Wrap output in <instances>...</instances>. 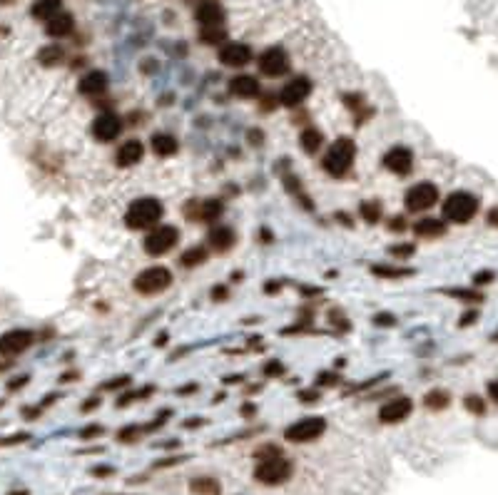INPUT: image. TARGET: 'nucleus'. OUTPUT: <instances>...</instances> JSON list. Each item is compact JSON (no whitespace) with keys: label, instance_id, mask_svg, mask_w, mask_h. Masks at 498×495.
Returning a JSON list of instances; mask_svg holds the SVG:
<instances>
[{"label":"nucleus","instance_id":"nucleus-1","mask_svg":"<svg viewBox=\"0 0 498 495\" xmlns=\"http://www.w3.org/2000/svg\"><path fill=\"white\" fill-rule=\"evenodd\" d=\"M165 214V207L157 197H140L135 199L133 204L128 207L125 212V224L128 229H135V231H150L160 224Z\"/></svg>","mask_w":498,"mask_h":495},{"label":"nucleus","instance_id":"nucleus-2","mask_svg":"<svg viewBox=\"0 0 498 495\" xmlns=\"http://www.w3.org/2000/svg\"><path fill=\"white\" fill-rule=\"evenodd\" d=\"M354 160H356V142L349 137H339L329 145L324 160H321V167L334 179H344L351 172V167H354Z\"/></svg>","mask_w":498,"mask_h":495},{"label":"nucleus","instance_id":"nucleus-3","mask_svg":"<svg viewBox=\"0 0 498 495\" xmlns=\"http://www.w3.org/2000/svg\"><path fill=\"white\" fill-rule=\"evenodd\" d=\"M441 212H444V219L451 224H469L479 214V197L464 189L451 192L441 204Z\"/></svg>","mask_w":498,"mask_h":495},{"label":"nucleus","instance_id":"nucleus-4","mask_svg":"<svg viewBox=\"0 0 498 495\" xmlns=\"http://www.w3.org/2000/svg\"><path fill=\"white\" fill-rule=\"evenodd\" d=\"M291 473H294V463L281 456V453H274V456H266L256 461L254 481H259L261 486H281V483L289 481Z\"/></svg>","mask_w":498,"mask_h":495},{"label":"nucleus","instance_id":"nucleus-5","mask_svg":"<svg viewBox=\"0 0 498 495\" xmlns=\"http://www.w3.org/2000/svg\"><path fill=\"white\" fill-rule=\"evenodd\" d=\"M170 284H172V271L160 264L147 266V269H142L135 276V291H140V294H145V296L162 294L165 289H170Z\"/></svg>","mask_w":498,"mask_h":495},{"label":"nucleus","instance_id":"nucleus-6","mask_svg":"<svg viewBox=\"0 0 498 495\" xmlns=\"http://www.w3.org/2000/svg\"><path fill=\"white\" fill-rule=\"evenodd\" d=\"M177 241H180V229H177V226L157 224L155 229L147 231L142 246H145V251H147L150 256H162V254H167V251H172L175 246H177Z\"/></svg>","mask_w":498,"mask_h":495},{"label":"nucleus","instance_id":"nucleus-7","mask_svg":"<svg viewBox=\"0 0 498 495\" xmlns=\"http://www.w3.org/2000/svg\"><path fill=\"white\" fill-rule=\"evenodd\" d=\"M326 431V421L321 416H304L284 428V441L289 443H311L321 438Z\"/></svg>","mask_w":498,"mask_h":495},{"label":"nucleus","instance_id":"nucleus-8","mask_svg":"<svg viewBox=\"0 0 498 495\" xmlns=\"http://www.w3.org/2000/svg\"><path fill=\"white\" fill-rule=\"evenodd\" d=\"M439 202V187L434 182H419V184L409 187L404 197V204L409 212L419 214V212H426Z\"/></svg>","mask_w":498,"mask_h":495},{"label":"nucleus","instance_id":"nucleus-9","mask_svg":"<svg viewBox=\"0 0 498 495\" xmlns=\"http://www.w3.org/2000/svg\"><path fill=\"white\" fill-rule=\"evenodd\" d=\"M33 343H35V333L30 329H10V331L0 333V356L3 358L20 356V353L28 351Z\"/></svg>","mask_w":498,"mask_h":495},{"label":"nucleus","instance_id":"nucleus-10","mask_svg":"<svg viewBox=\"0 0 498 495\" xmlns=\"http://www.w3.org/2000/svg\"><path fill=\"white\" fill-rule=\"evenodd\" d=\"M256 65H259V70L266 78H281V75L289 70V55H286L284 48L274 45V48H266L264 53L256 58Z\"/></svg>","mask_w":498,"mask_h":495},{"label":"nucleus","instance_id":"nucleus-11","mask_svg":"<svg viewBox=\"0 0 498 495\" xmlns=\"http://www.w3.org/2000/svg\"><path fill=\"white\" fill-rule=\"evenodd\" d=\"M309 95H311V80L304 78V75H296V78H291L289 83L281 88V93L276 95V98H279V103L286 105V108H299Z\"/></svg>","mask_w":498,"mask_h":495},{"label":"nucleus","instance_id":"nucleus-12","mask_svg":"<svg viewBox=\"0 0 498 495\" xmlns=\"http://www.w3.org/2000/svg\"><path fill=\"white\" fill-rule=\"evenodd\" d=\"M411 411H414V401H411V398H406V396L389 398V401L379 408V421L389 423V426L391 423H401L411 416Z\"/></svg>","mask_w":498,"mask_h":495},{"label":"nucleus","instance_id":"nucleus-13","mask_svg":"<svg viewBox=\"0 0 498 495\" xmlns=\"http://www.w3.org/2000/svg\"><path fill=\"white\" fill-rule=\"evenodd\" d=\"M123 132V120L115 113H100L93 120V135L100 142H115Z\"/></svg>","mask_w":498,"mask_h":495},{"label":"nucleus","instance_id":"nucleus-14","mask_svg":"<svg viewBox=\"0 0 498 495\" xmlns=\"http://www.w3.org/2000/svg\"><path fill=\"white\" fill-rule=\"evenodd\" d=\"M384 167L399 177L409 174V172L414 170V152H411L409 147H404V145H396V147H391L389 152L384 155Z\"/></svg>","mask_w":498,"mask_h":495},{"label":"nucleus","instance_id":"nucleus-15","mask_svg":"<svg viewBox=\"0 0 498 495\" xmlns=\"http://www.w3.org/2000/svg\"><path fill=\"white\" fill-rule=\"evenodd\" d=\"M251 58H254V53L247 43H227L219 50V63L227 68H244L251 63Z\"/></svg>","mask_w":498,"mask_h":495},{"label":"nucleus","instance_id":"nucleus-16","mask_svg":"<svg viewBox=\"0 0 498 495\" xmlns=\"http://www.w3.org/2000/svg\"><path fill=\"white\" fill-rule=\"evenodd\" d=\"M234 241H237V234H234V229H232V226H227V224L212 226V229H209V234H207L209 249L219 251V254H224V251L232 249Z\"/></svg>","mask_w":498,"mask_h":495},{"label":"nucleus","instance_id":"nucleus-17","mask_svg":"<svg viewBox=\"0 0 498 495\" xmlns=\"http://www.w3.org/2000/svg\"><path fill=\"white\" fill-rule=\"evenodd\" d=\"M142 157H145V145L140 142L138 137H133V140H125V142L118 147L115 162H118L120 167H133V165L142 162Z\"/></svg>","mask_w":498,"mask_h":495},{"label":"nucleus","instance_id":"nucleus-18","mask_svg":"<svg viewBox=\"0 0 498 495\" xmlns=\"http://www.w3.org/2000/svg\"><path fill=\"white\" fill-rule=\"evenodd\" d=\"M194 15H197L202 28H217V25L224 23V10L217 0H204V3H199Z\"/></svg>","mask_w":498,"mask_h":495},{"label":"nucleus","instance_id":"nucleus-19","mask_svg":"<svg viewBox=\"0 0 498 495\" xmlns=\"http://www.w3.org/2000/svg\"><path fill=\"white\" fill-rule=\"evenodd\" d=\"M108 75L103 73V70H93V73H88L83 80H80L78 90L83 95H88V98H100V95L108 90Z\"/></svg>","mask_w":498,"mask_h":495},{"label":"nucleus","instance_id":"nucleus-20","mask_svg":"<svg viewBox=\"0 0 498 495\" xmlns=\"http://www.w3.org/2000/svg\"><path fill=\"white\" fill-rule=\"evenodd\" d=\"M190 207H194V214H190V219L199 222H217L224 212V204L219 199H207V202H190Z\"/></svg>","mask_w":498,"mask_h":495},{"label":"nucleus","instance_id":"nucleus-21","mask_svg":"<svg viewBox=\"0 0 498 495\" xmlns=\"http://www.w3.org/2000/svg\"><path fill=\"white\" fill-rule=\"evenodd\" d=\"M150 147H152V152L157 155V157H172L180 150V142H177V137L170 132H155L152 137H150Z\"/></svg>","mask_w":498,"mask_h":495},{"label":"nucleus","instance_id":"nucleus-22","mask_svg":"<svg viewBox=\"0 0 498 495\" xmlns=\"http://www.w3.org/2000/svg\"><path fill=\"white\" fill-rule=\"evenodd\" d=\"M229 93L237 95V98L251 100L259 95V83H256V78H251V75H237V78L229 80Z\"/></svg>","mask_w":498,"mask_h":495},{"label":"nucleus","instance_id":"nucleus-23","mask_svg":"<svg viewBox=\"0 0 498 495\" xmlns=\"http://www.w3.org/2000/svg\"><path fill=\"white\" fill-rule=\"evenodd\" d=\"M414 234L424 236V239H436V236L446 234V222L434 219V217H424V219L414 222Z\"/></svg>","mask_w":498,"mask_h":495},{"label":"nucleus","instance_id":"nucleus-24","mask_svg":"<svg viewBox=\"0 0 498 495\" xmlns=\"http://www.w3.org/2000/svg\"><path fill=\"white\" fill-rule=\"evenodd\" d=\"M75 28V18L70 13H58L53 20H48L45 23V30H48L50 38H65V35H70Z\"/></svg>","mask_w":498,"mask_h":495},{"label":"nucleus","instance_id":"nucleus-25","mask_svg":"<svg viewBox=\"0 0 498 495\" xmlns=\"http://www.w3.org/2000/svg\"><path fill=\"white\" fill-rule=\"evenodd\" d=\"M58 13H63V3L60 0H35L33 8H30V15L38 20H53Z\"/></svg>","mask_w":498,"mask_h":495},{"label":"nucleus","instance_id":"nucleus-26","mask_svg":"<svg viewBox=\"0 0 498 495\" xmlns=\"http://www.w3.org/2000/svg\"><path fill=\"white\" fill-rule=\"evenodd\" d=\"M299 145L306 155H316L321 150V145H324V135L316 127H306L304 132L299 135Z\"/></svg>","mask_w":498,"mask_h":495},{"label":"nucleus","instance_id":"nucleus-27","mask_svg":"<svg viewBox=\"0 0 498 495\" xmlns=\"http://www.w3.org/2000/svg\"><path fill=\"white\" fill-rule=\"evenodd\" d=\"M371 274L381 276V279H406V276H414V269L396 264H374L371 266Z\"/></svg>","mask_w":498,"mask_h":495},{"label":"nucleus","instance_id":"nucleus-28","mask_svg":"<svg viewBox=\"0 0 498 495\" xmlns=\"http://www.w3.org/2000/svg\"><path fill=\"white\" fill-rule=\"evenodd\" d=\"M207 256H209L207 246H202V244L190 246V249L180 256V264H182L185 269H194V266H202L204 261H207Z\"/></svg>","mask_w":498,"mask_h":495},{"label":"nucleus","instance_id":"nucleus-29","mask_svg":"<svg viewBox=\"0 0 498 495\" xmlns=\"http://www.w3.org/2000/svg\"><path fill=\"white\" fill-rule=\"evenodd\" d=\"M359 214L366 224H376V222H381V217H384V207H381L379 199H364L359 204Z\"/></svg>","mask_w":498,"mask_h":495},{"label":"nucleus","instance_id":"nucleus-30","mask_svg":"<svg viewBox=\"0 0 498 495\" xmlns=\"http://www.w3.org/2000/svg\"><path fill=\"white\" fill-rule=\"evenodd\" d=\"M449 403H451V393L444 391V388H434V391H429L424 396V406L429 411H444V408H449Z\"/></svg>","mask_w":498,"mask_h":495},{"label":"nucleus","instance_id":"nucleus-31","mask_svg":"<svg viewBox=\"0 0 498 495\" xmlns=\"http://www.w3.org/2000/svg\"><path fill=\"white\" fill-rule=\"evenodd\" d=\"M284 184H286V189L291 192V194L299 199V204L304 207V209H314V204L309 202V197H306V192L301 189V184H299V179H296L294 174H284Z\"/></svg>","mask_w":498,"mask_h":495},{"label":"nucleus","instance_id":"nucleus-32","mask_svg":"<svg viewBox=\"0 0 498 495\" xmlns=\"http://www.w3.org/2000/svg\"><path fill=\"white\" fill-rule=\"evenodd\" d=\"M190 488L197 495H219V483L214 478H194Z\"/></svg>","mask_w":498,"mask_h":495},{"label":"nucleus","instance_id":"nucleus-33","mask_svg":"<svg viewBox=\"0 0 498 495\" xmlns=\"http://www.w3.org/2000/svg\"><path fill=\"white\" fill-rule=\"evenodd\" d=\"M444 294L451 296V299L466 301V304H479V301H484V294L476 289H444Z\"/></svg>","mask_w":498,"mask_h":495},{"label":"nucleus","instance_id":"nucleus-34","mask_svg":"<svg viewBox=\"0 0 498 495\" xmlns=\"http://www.w3.org/2000/svg\"><path fill=\"white\" fill-rule=\"evenodd\" d=\"M155 391H157L155 386H142V388H138V391H133V393H125V396L118 401V406L125 408V406H130V403H135V401H145V398H150Z\"/></svg>","mask_w":498,"mask_h":495},{"label":"nucleus","instance_id":"nucleus-35","mask_svg":"<svg viewBox=\"0 0 498 495\" xmlns=\"http://www.w3.org/2000/svg\"><path fill=\"white\" fill-rule=\"evenodd\" d=\"M38 60L43 65H58L63 60V48L60 45H48V48H43L38 53Z\"/></svg>","mask_w":498,"mask_h":495},{"label":"nucleus","instance_id":"nucleus-36","mask_svg":"<svg viewBox=\"0 0 498 495\" xmlns=\"http://www.w3.org/2000/svg\"><path fill=\"white\" fill-rule=\"evenodd\" d=\"M199 38H202L204 45H217V43H222V40L227 38V33H224L222 25H217V28H202Z\"/></svg>","mask_w":498,"mask_h":495},{"label":"nucleus","instance_id":"nucleus-37","mask_svg":"<svg viewBox=\"0 0 498 495\" xmlns=\"http://www.w3.org/2000/svg\"><path fill=\"white\" fill-rule=\"evenodd\" d=\"M414 251H416V244H394V246H389V254L394 256V259H399V261L414 256Z\"/></svg>","mask_w":498,"mask_h":495},{"label":"nucleus","instance_id":"nucleus-38","mask_svg":"<svg viewBox=\"0 0 498 495\" xmlns=\"http://www.w3.org/2000/svg\"><path fill=\"white\" fill-rule=\"evenodd\" d=\"M145 433V428H140V426H128V428H123V431L118 433V441L120 443H135L140 436Z\"/></svg>","mask_w":498,"mask_h":495},{"label":"nucleus","instance_id":"nucleus-39","mask_svg":"<svg viewBox=\"0 0 498 495\" xmlns=\"http://www.w3.org/2000/svg\"><path fill=\"white\" fill-rule=\"evenodd\" d=\"M464 406H466V411H471L474 416H484L486 413V403L481 396H466Z\"/></svg>","mask_w":498,"mask_h":495},{"label":"nucleus","instance_id":"nucleus-40","mask_svg":"<svg viewBox=\"0 0 498 495\" xmlns=\"http://www.w3.org/2000/svg\"><path fill=\"white\" fill-rule=\"evenodd\" d=\"M133 383V378L130 376H118V378H110V381L103 383V391H118V388H125Z\"/></svg>","mask_w":498,"mask_h":495},{"label":"nucleus","instance_id":"nucleus-41","mask_svg":"<svg viewBox=\"0 0 498 495\" xmlns=\"http://www.w3.org/2000/svg\"><path fill=\"white\" fill-rule=\"evenodd\" d=\"M284 363L281 361H266L264 363V376L266 378H276V376H284Z\"/></svg>","mask_w":498,"mask_h":495},{"label":"nucleus","instance_id":"nucleus-42","mask_svg":"<svg viewBox=\"0 0 498 495\" xmlns=\"http://www.w3.org/2000/svg\"><path fill=\"white\" fill-rule=\"evenodd\" d=\"M496 279V271H479V274H474V286H484V284H491V281Z\"/></svg>","mask_w":498,"mask_h":495},{"label":"nucleus","instance_id":"nucleus-43","mask_svg":"<svg viewBox=\"0 0 498 495\" xmlns=\"http://www.w3.org/2000/svg\"><path fill=\"white\" fill-rule=\"evenodd\" d=\"M103 433H105L103 426H88V428H83V431H80V438H83V441H90V438L103 436Z\"/></svg>","mask_w":498,"mask_h":495},{"label":"nucleus","instance_id":"nucleus-44","mask_svg":"<svg viewBox=\"0 0 498 495\" xmlns=\"http://www.w3.org/2000/svg\"><path fill=\"white\" fill-rule=\"evenodd\" d=\"M299 401L301 403H316L319 401V391H316V388H304V391H299Z\"/></svg>","mask_w":498,"mask_h":495},{"label":"nucleus","instance_id":"nucleus-45","mask_svg":"<svg viewBox=\"0 0 498 495\" xmlns=\"http://www.w3.org/2000/svg\"><path fill=\"white\" fill-rule=\"evenodd\" d=\"M374 324L376 326H394L396 324V316L394 314H376L374 316Z\"/></svg>","mask_w":498,"mask_h":495},{"label":"nucleus","instance_id":"nucleus-46","mask_svg":"<svg viewBox=\"0 0 498 495\" xmlns=\"http://www.w3.org/2000/svg\"><path fill=\"white\" fill-rule=\"evenodd\" d=\"M209 296H212L214 301H227L229 289H227V286H214V289L209 291Z\"/></svg>","mask_w":498,"mask_h":495},{"label":"nucleus","instance_id":"nucleus-47","mask_svg":"<svg viewBox=\"0 0 498 495\" xmlns=\"http://www.w3.org/2000/svg\"><path fill=\"white\" fill-rule=\"evenodd\" d=\"M339 376L336 373H319V386H336Z\"/></svg>","mask_w":498,"mask_h":495},{"label":"nucleus","instance_id":"nucleus-48","mask_svg":"<svg viewBox=\"0 0 498 495\" xmlns=\"http://www.w3.org/2000/svg\"><path fill=\"white\" fill-rule=\"evenodd\" d=\"M389 229L391 231H404L406 229V219H404V217H391V219H389Z\"/></svg>","mask_w":498,"mask_h":495},{"label":"nucleus","instance_id":"nucleus-49","mask_svg":"<svg viewBox=\"0 0 498 495\" xmlns=\"http://www.w3.org/2000/svg\"><path fill=\"white\" fill-rule=\"evenodd\" d=\"M476 319H479V311H476V309H474V311H466V314L459 319V326H471Z\"/></svg>","mask_w":498,"mask_h":495},{"label":"nucleus","instance_id":"nucleus-50","mask_svg":"<svg viewBox=\"0 0 498 495\" xmlns=\"http://www.w3.org/2000/svg\"><path fill=\"white\" fill-rule=\"evenodd\" d=\"M239 413H242V416L244 418H254L256 416V406H254V403H244V406H242V411H239Z\"/></svg>","mask_w":498,"mask_h":495},{"label":"nucleus","instance_id":"nucleus-51","mask_svg":"<svg viewBox=\"0 0 498 495\" xmlns=\"http://www.w3.org/2000/svg\"><path fill=\"white\" fill-rule=\"evenodd\" d=\"M276 103H279V98H274V95H266V98H264V105H261V110H266V113H269V110L276 108Z\"/></svg>","mask_w":498,"mask_h":495},{"label":"nucleus","instance_id":"nucleus-52","mask_svg":"<svg viewBox=\"0 0 498 495\" xmlns=\"http://www.w3.org/2000/svg\"><path fill=\"white\" fill-rule=\"evenodd\" d=\"M486 391H489V398H491V401L498 403V378H496V381H489V388H486Z\"/></svg>","mask_w":498,"mask_h":495},{"label":"nucleus","instance_id":"nucleus-53","mask_svg":"<svg viewBox=\"0 0 498 495\" xmlns=\"http://www.w3.org/2000/svg\"><path fill=\"white\" fill-rule=\"evenodd\" d=\"M93 408H100V398H98V396L88 398V403H83V411H85V413H90Z\"/></svg>","mask_w":498,"mask_h":495},{"label":"nucleus","instance_id":"nucleus-54","mask_svg":"<svg viewBox=\"0 0 498 495\" xmlns=\"http://www.w3.org/2000/svg\"><path fill=\"white\" fill-rule=\"evenodd\" d=\"M28 381H30L28 376H20V378H15V381L10 383L8 388H10V391H18V388H23V386H25V383H28Z\"/></svg>","mask_w":498,"mask_h":495},{"label":"nucleus","instance_id":"nucleus-55","mask_svg":"<svg viewBox=\"0 0 498 495\" xmlns=\"http://www.w3.org/2000/svg\"><path fill=\"white\" fill-rule=\"evenodd\" d=\"M486 222H489L491 226H498V207L489 209V214H486Z\"/></svg>","mask_w":498,"mask_h":495},{"label":"nucleus","instance_id":"nucleus-56","mask_svg":"<svg viewBox=\"0 0 498 495\" xmlns=\"http://www.w3.org/2000/svg\"><path fill=\"white\" fill-rule=\"evenodd\" d=\"M113 468H108V466H100V468H93V476H113Z\"/></svg>","mask_w":498,"mask_h":495},{"label":"nucleus","instance_id":"nucleus-57","mask_svg":"<svg viewBox=\"0 0 498 495\" xmlns=\"http://www.w3.org/2000/svg\"><path fill=\"white\" fill-rule=\"evenodd\" d=\"M197 426H204V418H187L185 421V428H197Z\"/></svg>","mask_w":498,"mask_h":495},{"label":"nucleus","instance_id":"nucleus-58","mask_svg":"<svg viewBox=\"0 0 498 495\" xmlns=\"http://www.w3.org/2000/svg\"><path fill=\"white\" fill-rule=\"evenodd\" d=\"M242 373H237V376H227V378H224V383H239V381H242Z\"/></svg>","mask_w":498,"mask_h":495},{"label":"nucleus","instance_id":"nucleus-59","mask_svg":"<svg viewBox=\"0 0 498 495\" xmlns=\"http://www.w3.org/2000/svg\"><path fill=\"white\" fill-rule=\"evenodd\" d=\"M155 343H157V346H165V343H167V333H160L157 341H155Z\"/></svg>","mask_w":498,"mask_h":495},{"label":"nucleus","instance_id":"nucleus-60","mask_svg":"<svg viewBox=\"0 0 498 495\" xmlns=\"http://www.w3.org/2000/svg\"><path fill=\"white\" fill-rule=\"evenodd\" d=\"M197 383H192V386H185V388H180V393H190V391H197Z\"/></svg>","mask_w":498,"mask_h":495},{"label":"nucleus","instance_id":"nucleus-61","mask_svg":"<svg viewBox=\"0 0 498 495\" xmlns=\"http://www.w3.org/2000/svg\"><path fill=\"white\" fill-rule=\"evenodd\" d=\"M491 341H496V343H498V333H494V336H491Z\"/></svg>","mask_w":498,"mask_h":495},{"label":"nucleus","instance_id":"nucleus-62","mask_svg":"<svg viewBox=\"0 0 498 495\" xmlns=\"http://www.w3.org/2000/svg\"><path fill=\"white\" fill-rule=\"evenodd\" d=\"M0 3H13V0H0Z\"/></svg>","mask_w":498,"mask_h":495},{"label":"nucleus","instance_id":"nucleus-63","mask_svg":"<svg viewBox=\"0 0 498 495\" xmlns=\"http://www.w3.org/2000/svg\"><path fill=\"white\" fill-rule=\"evenodd\" d=\"M202 3H204V0H202Z\"/></svg>","mask_w":498,"mask_h":495}]
</instances>
